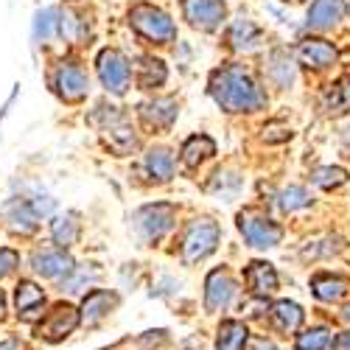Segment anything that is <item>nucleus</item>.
Returning a JSON list of instances; mask_svg holds the SVG:
<instances>
[{"label":"nucleus","mask_w":350,"mask_h":350,"mask_svg":"<svg viewBox=\"0 0 350 350\" xmlns=\"http://www.w3.org/2000/svg\"><path fill=\"white\" fill-rule=\"evenodd\" d=\"M219 239H221V230L216 221H211V219L191 221L183 232V260L185 264H196V260L208 258L216 250Z\"/></svg>","instance_id":"obj_3"},{"label":"nucleus","mask_w":350,"mask_h":350,"mask_svg":"<svg viewBox=\"0 0 350 350\" xmlns=\"http://www.w3.org/2000/svg\"><path fill=\"white\" fill-rule=\"evenodd\" d=\"M168 70L160 59H152V56H146V59L140 62V70H137V84L143 87V90H154V87H160L165 81Z\"/></svg>","instance_id":"obj_26"},{"label":"nucleus","mask_w":350,"mask_h":350,"mask_svg":"<svg viewBox=\"0 0 350 350\" xmlns=\"http://www.w3.org/2000/svg\"><path fill=\"white\" fill-rule=\"evenodd\" d=\"M331 350H350V331H345V334H339V336L334 339V345H331Z\"/></svg>","instance_id":"obj_37"},{"label":"nucleus","mask_w":350,"mask_h":350,"mask_svg":"<svg viewBox=\"0 0 350 350\" xmlns=\"http://www.w3.org/2000/svg\"><path fill=\"white\" fill-rule=\"evenodd\" d=\"M177 101L171 98H154V101H146L140 104V118L149 124V126H171L177 121Z\"/></svg>","instance_id":"obj_17"},{"label":"nucleus","mask_w":350,"mask_h":350,"mask_svg":"<svg viewBox=\"0 0 350 350\" xmlns=\"http://www.w3.org/2000/svg\"><path fill=\"white\" fill-rule=\"evenodd\" d=\"M252 350H278L269 339H264V336H258V339H252Z\"/></svg>","instance_id":"obj_38"},{"label":"nucleus","mask_w":350,"mask_h":350,"mask_svg":"<svg viewBox=\"0 0 350 350\" xmlns=\"http://www.w3.org/2000/svg\"><path fill=\"white\" fill-rule=\"evenodd\" d=\"M98 79L112 96H124L129 87V79H132L129 59L121 51H112V48L101 51L98 53Z\"/></svg>","instance_id":"obj_5"},{"label":"nucleus","mask_w":350,"mask_h":350,"mask_svg":"<svg viewBox=\"0 0 350 350\" xmlns=\"http://www.w3.org/2000/svg\"><path fill=\"white\" fill-rule=\"evenodd\" d=\"M269 79L278 84V87H288L295 81V62H291V56L286 51H275L269 56V68H267Z\"/></svg>","instance_id":"obj_25"},{"label":"nucleus","mask_w":350,"mask_h":350,"mask_svg":"<svg viewBox=\"0 0 350 350\" xmlns=\"http://www.w3.org/2000/svg\"><path fill=\"white\" fill-rule=\"evenodd\" d=\"M0 350H23V345H20L17 339H9V342L0 345Z\"/></svg>","instance_id":"obj_39"},{"label":"nucleus","mask_w":350,"mask_h":350,"mask_svg":"<svg viewBox=\"0 0 350 350\" xmlns=\"http://www.w3.org/2000/svg\"><path fill=\"white\" fill-rule=\"evenodd\" d=\"M20 264V255L14 250H6V247H0V278L9 275L14 267Z\"/></svg>","instance_id":"obj_35"},{"label":"nucleus","mask_w":350,"mask_h":350,"mask_svg":"<svg viewBox=\"0 0 350 350\" xmlns=\"http://www.w3.org/2000/svg\"><path fill=\"white\" fill-rule=\"evenodd\" d=\"M244 278H247L250 288L264 300H267V295H272V291L278 288V272H275L272 264H267V260H252V264L247 267V272H244Z\"/></svg>","instance_id":"obj_14"},{"label":"nucleus","mask_w":350,"mask_h":350,"mask_svg":"<svg viewBox=\"0 0 350 350\" xmlns=\"http://www.w3.org/2000/svg\"><path fill=\"white\" fill-rule=\"evenodd\" d=\"M3 306H6V300H3V291H0V317H3Z\"/></svg>","instance_id":"obj_42"},{"label":"nucleus","mask_w":350,"mask_h":350,"mask_svg":"<svg viewBox=\"0 0 350 350\" xmlns=\"http://www.w3.org/2000/svg\"><path fill=\"white\" fill-rule=\"evenodd\" d=\"M297 59H300V65H306V68L323 70V68H328V65H334V62L339 59V51H336L328 40L306 37V40L297 45Z\"/></svg>","instance_id":"obj_10"},{"label":"nucleus","mask_w":350,"mask_h":350,"mask_svg":"<svg viewBox=\"0 0 350 350\" xmlns=\"http://www.w3.org/2000/svg\"><path fill=\"white\" fill-rule=\"evenodd\" d=\"M342 319H347V323H350V306H345V311H342Z\"/></svg>","instance_id":"obj_40"},{"label":"nucleus","mask_w":350,"mask_h":350,"mask_svg":"<svg viewBox=\"0 0 350 350\" xmlns=\"http://www.w3.org/2000/svg\"><path fill=\"white\" fill-rule=\"evenodd\" d=\"M211 154H216V143L208 135H193L183 146V163L188 168H196L202 160H208Z\"/></svg>","instance_id":"obj_22"},{"label":"nucleus","mask_w":350,"mask_h":350,"mask_svg":"<svg viewBox=\"0 0 350 350\" xmlns=\"http://www.w3.org/2000/svg\"><path fill=\"white\" fill-rule=\"evenodd\" d=\"M311 180H314V185L331 191V188H339V185L347 183V171L339 168V165H323V168H317L311 174Z\"/></svg>","instance_id":"obj_30"},{"label":"nucleus","mask_w":350,"mask_h":350,"mask_svg":"<svg viewBox=\"0 0 350 350\" xmlns=\"http://www.w3.org/2000/svg\"><path fill=\"white\" fill-rule=\"evenodd\" d=\"M269 319L280 334H295L303 325V308L297 303H291V300H278L269 308Z\"/></svg>","instance_id":"obj_18"},{"label":"nucleus","mask_w":350,"mask_h":350,"mask_svg":"<svg viewBox=\"0 0 350 350\" xmlns=\"http://www.w3.org/2000/svg\"><path fill=\"white\" fill-rule=\"evenodd\" d=\"M331 345V331L328 328H311L297 336V350H325Z\"/></svg>","instance_id":"obj_31"},{"label":"nucleus","mask_w":350,"mask_h":350,"mask_svg":"<svg viewBox=\"0 0 350 350\" xmlns=\"http://www.w3.org/2000/svg\"><path fill=\"white\" fill-rule=\"evenodd\" d=\"M96 278H98V272H96V269L87 272V269L81 267V269H76V278H73V280L62 283V291H79V286H81V283H90V280H96Z\"/></svg>","instance_id":"obj_34"},{"label":"nucleus","mask_w":350,"mask_h":350,"mask_svg":"<svg viewBox=\"0 0 350 350\" xmlns=\"http://www.w3.org/2000/svg\"><path fill=\"white\" fill-rule=\"evenodd\" d=\"M53 17H56L53 9H45V12L37 14V25H34V34L37 37H42V40H51L53 37V31L59 28V20H53Z\"/></svg>","instance_id":"obj_33"},{"label":"nucleus","mask_w":350,"mask_h":350,"mask_svg":"<svg viewBox=\"0 0 350 350\" xmlns=\"http://www.w3.org/2000/svg\"><path fill=\"white\" fill-rule=\"evenodd\" d=\"M14 303H17V311L23 319H34L40 314V308L45 306V295L42 288L31 280H20L17 288H14Z\"/></svg>","instance_id":"obj_15"},{"label":"nucleus","mask_w":350,"mask_h":350,"mask_svg":"<svg viewBox=\"0 0 350 350\" xmlns=\"http://www.w3.org/2000/svg\"><path fill=\"white\" fill-rule=\"evenodd\" d=\"M232 295H236V283L224 269H213L205 280V308L208 311H221L230 306Z\"/></svg>","instance_id":"obj_11"},{"label":"nucleus","mask_w":350,"mask_h":350,"mask_svg":"<svg viewBox=\"0 0 350 350\" xmlns=\"http://www.w3.org/2000/svg\"><path fill=\"white\" fill-rule=\"evenodd\" d=\"M146 168H149V174L157 183H168L174 177V154L157 146V149H152L146 154Z\"/></svg>","instance_id":"obj_24"},{"label":"nucleus","mask_w":350,"mask_h":350,"mask_svg":"<svg viewBox=\"0 0 350 350\" xmlns=\"http://www.w3.org/2000/svg\"><path fill=\"white\" fill-rule=\"evenodd\" d=\"M115 303H118V297L109 295V291H101V288L90 291V295L84 297V303H81V323L84 325H96L98 319H104L109 314V308H115Z\"/></svg>","instance_id":"obj_16"},{"label":"nucleus","mask_w":350,"mask_h":350,"mask_svg":"<svg viewBox=\"0 0 350 350\" xmlns=\"http://www.w3.org/2000/svg\"><path fill=\"white\" fill-rule=\"evenodd\" d=\"M51 232H53V241L59 244V247H70V244H76V239H79V221H76V216L68 213V216L53 219Z\"/></svg>","instance_id":"obj_28"},{"label":"nucleus","mask_w":350,"mask_h":350,"mask_svg":"<svg viewBox=\"0 0 350 350\" xmlns=\"http://www.w3.org/2000/svg\"><path fill=\"white\" fill-rule=\"evenodd\" d=\"M211 96L227 112H255L267 107V93L239 65H227L211 76Z\"/></svg>","instance_id":"obj_1"},{"label":"nucleus","mask_w":350,"mask_h":350,"mask_svg":"<svg viewBox=\"0 0 350 350\" xmlns=\"http://www.w3.org/2000/svg\"><path fill=\"white\" fill-rule=\"evenodd\" d=\"M342 137H345V143H347V146H350V126H347V129H345V132H342Z\"/></svg>","instance_id":"obj_41"},{"label":"nucleus","mask_w":350,"mask_h":350,"mask_svg":"<svg viewBox=\"0 0 350 350\" xmlns=\"http://www.w3.org/2000/svg\"><path fill=\"white\" fill-rule=\"evenodd\" d=\"M291 137V132H288V126H283V124H269L267 129H264V140L267 143H283V140H288Z\"/></svg>","instance_id":"obj_36"},{"label":"nucleus","mask_w":350,"mask_h":350,"mask_svg":"<svg viewBox=\"0 0 350 350\" xmlns=\"http://www.w3.org/2000/svg\"><path fill=\"white\" fill-rule=\"evenodd\" d=\"M323 107L328 115H345L350 112V76H339L323 98Z\"/></svg>","instance_id":"obj_21"},{"label":"nucleus","mask_w":350,"mask_h":350,"mask_svg":"<svg viewBox=\"0 0 350 350\" xmlns=\"http://www.w3.org/2000/svg\"><path fill=\"white\" fill-rule=\"evenodd\" d=\"M129 23H132V28L140 37H146L149 42H157V45H165V42H171L174 37H177V25H174V20L163 9L152 6V3L132 6Z\"/></svg>","instance_id":"obj_2"},{"label":"nucleus","mask_w":350,"mask_h":350,"mask_svg":"<svg viewBox=\"0 0 350 350\" xmlns=\"http://www.w3.org/2000/svg\"><path fill=\"white\" fill-rule=\"evenodd\" d=\"M9 221L20 232H31L40 221V213L34 211V205H28V202H14V205L9 208Z\"/></svg>","instance_id":"obj_27"},{"label":"nucleus","mask_w":350,"mask_h":350,"mask_svg":"<svg viewBox=\"0 0 350 350\" xmlns=\"http://www.w3.org/2000/svg\"><path fill=\"white\" fill-rule=\"evenodd\" d=\"M345 0H314L308 9V28H317V31H325V28H334L342 17H345Z\"/></svg>","instance_id":"obj_13"},{"label":"nucleus","mask_w":350,"mask_h":350,"mask_svg":"<svg viewBox=\"0 0 350 350\" xmlns=\"http://www.w3.org/2000/svg\"><path fill=\"white\" fill-rule=\"evenodd\" d=\"M227 40H230L232 51H252L260 42V31L250 17H236L230 25V31H227Z\"/></svg>","instance_id":"obj_19"},{"label":"nucleus","mask_w":350,"mask_h":350,"mask_svg":"<svg viewBox=\"0 0 350 350\" xmlns=\"http://www.w3.org/2000/svg\"><path fill=\"white\" fill-rule=\"evenodd\" d=\"M278 205H280V211H286V213H295V211L311 205V193H308L306 188H300V185L283 188L280 196H278Z\"/></svg>","instance_id":"obj_29"},{"label":"nucleus","mask_w":350,"mask_h":350,"mask_svg":"<svg viewBox=\"0 0 350 350\" xmlns=\"http://www.w3.org/2000/svg\"><path fill=\"white\" fill-rule=\"evenodd\" d=\"M311 288H314L317 300H323V303H334V300H342V297H345V291H347V280H345V278H334V275H314Z\"/></svg>","instance_id":"obj_23"},{"label":"nucleus","mask_w":350,"mask_h":350,"mask_svg":"<svg viewBox=\"0 0 350 350\" xmlns=\"http://www.w3.org/2000/svg\"><path fill=\"white\" fill-rule=\"evenodd\" d=\"M250 339V331L239 319H224L219 325V336H216V350H244Z\"/></svg>","instance_id":"obj_20"},{"label":"nucleus","mask_w":350,"mask_h":350,"mask_svg":"<svg viewBox=\"0 0 350 350\" xmlns=\"http://www.w3.org/2000/svg\"><path fill=\"white\" fill-rule=\"evenodd\" d=\"M174 219H177V211H174V205H168V202H157V205L140 208L137 216H135V224H137L140 236L146 241H160L165 232L171 230Z\"/></svg>","instance_id":"obj_6"},{"label":"nucleus","mask_w":350,"mask_h":350,"mask_svg":"<svg viewBox=\"0 0 350 350\" xmlns=\"http://www.w3.org/2000/svg\"><path fill=\"white\" fill-rule=\"evenodd\" d=\"M239 230L250 247L255 250H269V247H278L280 239H283V230L278 221H272L269 216L258 213V211H244L239 213Z\"/></svg>","instance_id":"obj_4"},{"label":"nucleus","mask_w":350,"mask_h":350,"mask_svg":"<svg viewBox=\"0 0 350 350\" xmlns=\"http://www.w3.org/2000/svg\"><path fill=\"white\" fill-rule=\"evenodd\" d=\"M224 3L221 0H183L185 20L199 28V31H216L224 20Z\"/></svg>","instance_id":"obj_8"},{"label":"nucleus","mask_w":350,"mask_h":350,"mask_svg":"<svg viewBox=\"0 0 350 350\" xmlns=\"http://www.w3.org/2000/svg\"><path fill=\"white\" fill-rule=\"evenodd\" d=\"M79 323H81V314L73 306L62 303V306H56L53 311H48V317L37 325V334L45 342H62L68 334H73V328Z\"/></svg>","instance_id":"obj_7"},{"label":"nucleus","mask_w":350,"mask_h":350,"mask_svg":"<svg viewBox=\"0 0 350 350\" xmlns=\"http://www.w3.org/2000/svg\"><path fill=\"white\" fill-rule=\"evenodd\" d=\"M34 269L42 275V278H62V275H70L76 269L73 258L65 252V250H45V252H34L31 258Z\"/></svg>","instance_id":"obj_12"},{"label":"nucleus","mask_w":350,"mask_h":350,"mask_svg":"<svg viewBox=\"0 0 350 350\" xmlns=\"http://www.w3.org/2000/svg\"><path fill=\"white\" fill-rule=\"evenodd\" d=\"M56 90L65 101H81L90 93V79L79 62H62L56 70Z\"/></svg>","instance_id":"obj_9"},{"label":"nucleus","mask_w":350,"mask_h":350,"mask_svg":"<svg viewBox=\"0 0 350 350\" xmlns=\"http://www.w3.org/2000/svg\"><path fill=\"white\" fill-rule=\"evenodd\" d=\"M59 31H62V37H68L70 42H79L81 37H87V20L76 17L73 12H62Z\"/></svg>","instance_id":"obj_32"}]
</instances>
